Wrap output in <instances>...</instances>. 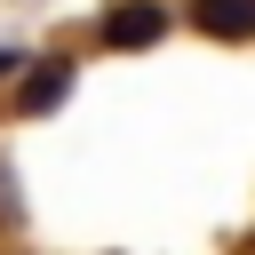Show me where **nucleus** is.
<instances>
[{"label": "nucleus", "mask_w": 255, "mask_h": 255, "mask_svg": "<svg viewBox=\"0 0 255 255\" xmlns=\"http://www.w3.org/2000/svg\"><path fill=\"white\" fill-rule=\"evenodd\" d=\"M16 64H24V56H16V48H0V72H16Z\"/></svg>", "instance_id": "4"}, {"label": "nucleus", "mask_w": 255, "mask_h": 255, "mask_svg": "<svg viewBox=\"0 0 255 255\" xmlns=\"http://www.w3.org/2000/svg\"><path fill=\"white\" fill-rule=\"evenodd\" d=\"M159 32H167V8L159 0H120L104 16V48H151Z\"/></svg>", "instance_id": "1"}, {"label": "nucleus", "mask_w": 255, "mask_h": 255, "mask_svg": "<svg viewBox=\"0 0 255 255\" xmlns=\"http://www.w3.org/2000/svg\"><path fill=\"white\" fill-rule=\"evenodd\" d=\"M72 96V64H40L32 80H24V96H16V112H56Z\"/></svg>", "instance_id": "3"}, {"label": "nucleus", "mask_w": 255, "mask_h": 255, "mask_svg": "<svg viewBox=\"0 0 255 255\" xmlns=\"http://www.w3.org/2000/svg\"><path fill=\"white\" fill-rule=\"evenodd\" d=\"M191 24L207 40H255V0H191Z\"/></svg>", "instance_id": "2"}]
</instances>
